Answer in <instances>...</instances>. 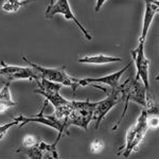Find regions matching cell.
<instances>
[{
	"instance_id": "cell-1",
	"label": "cell",
	"mask_w": 159,
	"mask_h": 159,
	"mask_svg": "<svg viewBox=\"0 0 159 159\" xmlns=\"http://www.w3.org/2000/svg\"><path fill=\"white\" fill-rule=\"evenodd\" d=\"M35 82L37 84V89L34 90L35 93L42 94L48 102H50L54 106L55 116L58 119L65 120L72 109L73 101L67 100L63 96H61L60 90L63 85L43 78L36 80Z\"/></svg>"
},
{
	"instance_id": "cell-2",
	"label": "cell",
	"mask_w": 159,
	"mask_h": 159,
	"mask_svg": "<svg viewBox=\"0 0 159 159\" xmlns=\"http://www.w3.org/2000/svg\"><path fill=\"white\" fill-rule=\"evenodd\" d=\"M118 87H119V90L122 94V101L124 102V108H123L122 116L119 121L117 122V124L114 126V129H117L118 125H120V123L124 119L127 111V105H129V101L136 102V103L140 104L141 106L144 107L145 102H147V96L148 93H151V92L147 91L141 80L137 78V76L127 79L124 83Z\"/></svg>"
},
{
	"instance_id": "cell-3",
	"label": "cell",
	"mask_w": 159,
	"mask_h": 159,
	"mask_svg": "<svg viewBox=\"0 0 159 159\" xmlns=\"http://www.w3.org/2000/svg\"><path fill=\"white\" fill-rule=\"evenodd\" d=\"M148 111L145 109H143L141 111L140 116L138 117L136 123L129 129V132L126 133V139H125L124 145L120 148V150L124 148V152H123V156L124 157H129L135 150H137L138 145L143 140L148 129H150L148 122Z\"/></svg>"
},
{
	"instance_id": "cell-4",
	"label": "cell",
	"mask_w": 159,
	"mask_h": 159,
	"mask_svg": "<svg viewBox=\"0 0 159 159\" xmlns=\"http://www.w3.org/2000/svg\"><path fill=\"white\" fill-rule=\"evenodd\" d=\"M96 102L86 101H73V107L70 114L66 118L67 124L70 126H78L87 130L88 125L93 119V110Z\"/></svg>"
},
{
	"instance_id": "cell-5",
	"label": "cell",
	"mask_w": 159,
	"mask_h": 159,
	"mask_svg": "<svg viewBox=\"0 0 159 159\" xmlns=\"http://www.w3.org/2000/svg\"><path fill=\"white\" fill-rule=\"evenodd\" d=\"M48 104V101L46 100L45 103L43 105V108L39 111V114L35 115V116H24V115H20L18 117H15L14 119H16L17 121L19 122L18 127L21 129L24 127L25 124L30 122H36L39 123V124L43 125H47L49 127H52V129H56L58 132V134H68V129L69 125L67 124V121L63 119H58L57 117L53 115H45L43 114V110H45L46 106Z\"/></svg>"
},
{
	"instance_id": "cell-6",
	"label": "cell",
	"mask_w": 159,
	"mask_h": 159,
	"mask_svg": "<svg viewBox=\"0 0 159 159\" xmlns=\"http://www.w3.org/2000/svg\"><path fill=\"white\" fill-rule=\"evenodd\" d=\"M24 60L30 67L34 68L35 70H37L40 73V78L49 80L51 82H55V83L61 84L63 86H68L72 88L73 92L79 88L78 84V79L72 78L66 72L65 67H60V68H48V67H43V66L35 64L33 61L28 60L25 56H22Z\"/></svg>"
},
{
	"instance_id": "cell-7",
	"label": "cell",
	"mask_w": 159,
	"mask_h": 159,
	"mask_svg": "<svg viewBox=\"0 0 159 159\" xmlns=\"http://www.w3.org/2000/svg\"><path fill=\"white\" fill-rule=\"evenodd\" d=\"M56 14L64 15L67 20L73 21L74 24L78 25L79 29L82 31V33H83L84 36H85L87 39L88 40L92 39L91 35L89 34V32L87 31V29L81 24V21H80V20L75 17V15L73 14L68 0H57L56 2H53V3H51L47 7V10H46V12H45L46 18L52 19L53 17H54V15H56Z\"/></svg>"
},
{
	"instance_id": "cell-8",
	"label": "cell",
	"mask_w": 159,
	"mask_h": 159,
	"mask_svg": "<svg viewBox=\"0 0 159 159\" xmlns=\"http://www.w3.org/2000/svg\"><path fill=\"white\" fill-rule=\"evenodd\" d=\"M144 43L138 42L137 47L132 50V57L136 66V75L144 85L147 91L150 92V60L145 56Z\"/></svg>"
},
{
	"instance_id": "cell-9",
	"label": "cell",
	"mask_w": 159,
	"mask_h": 159,
	"mask_svg": "<svg viewBox=\"0 0 159 159\" xmlns=\"http://www.w3.org/2000/svg\"><path fill=\"white\" fill-rule=\"evenodd\" d=\"M118 86L116 88H111V91L107 94L105 99L96 102V106H94L93 110V119H92V121H94V129H99L102 120L106 117V115L119 103V101H122V94Z\"/></svg>"
},
{
	"instance_id": "cell-10",
	"label": "cell",
	"mask_w": 159,
	"mask_h": 159,
	"mask_svg": "<svg viewBox=\"0 0 159 159\" xmlns=\"http://www.w3.org/2000/svg\"><path fill=\"white\" fill-rule=\"evenodd\" d=\"M0 76L7 79V82L18 81V80H29L36 81L40 79V73L32 67H21L14 66L1 61L0 63Z\"/></svg>"
},
{
	"instance_id": "cell-11",
	"label": "cell",
	"mask_w": 159,
	"mask_h": 159,
	"mask_svg": "<svg viewBox=\"0 0 159 159\" xmlns=\"http://www.w3.org/2000/svg\"><path fill=\"white\" fill-rule=\"evenodd\" d=\"M61 136H63L61 134H58L57 138L53 143H47L43 140H37V142L33 147L25 148V154L29 158H58L60 154H58L56 148H57V144L60 142Z\"/></svg>"
},
{
	"instance_id": "cell-12",
	"label": "cell",
	"mask_w": 159,
	"mask_h": 159,
	"mask_svg": "<svg viewBox=\"0 0 159 159\" xmlns=\"http://www.w3.org/2000/svg\"><path fill=\"white\" fill-rule=\"evenodd\" d=\"M132 66V63L127 64L124 68L121 70L116 71V72L108 74V75L101 76V78H85V79H78L79 86H88L92 85V84H105L107 86H110L111 88H116L119 85V80L120 78L125 73V71Z\"/></svg>"
},
{
	"instance_id": "cell-13",
	"label": "cell",
	"mask_w": 159,
	"mask_h": 159,
	"mask_svg": "<svg viewBox=\"0 0 159 159\" xmlns=\"http://www.w3.org/2000/svg\"><path fill=\"white\" fill-rule=\"evenodd\" d=\"M144 2H145V10H144V16H143L142 31H141V35L139 39H138V42H142V43H145V40H147L148 33L150 31L154 16L158 13V9H159L158 0H147Z\"/></svg>"
},
{
	"instance_id": "cell-14",
	"label": "cell",
	"mask_w": 159,
	"mask_h": 159,
	"mask_svg": "<svg viewBox=\"0 0 159 159\" xmlns=\"http://www.w3.org/2000/svg\"><path fill=\"white\" fill-rule=\"evenodd\" d=\"M79 63L81 64H91V65H104V64L117 63V61H122L121 57H116V56H108L105 54H97V55H86L83 57L79 58Z\"/></svg>"
},
{
	"instance_id": "cell-15",
	"label": "cell",
	"mask_w": 159,
	"mask_h": 159,
	"mask_svg": "<svg viewBox=\"0 0 159 159\" xmlns=\"http://www.w3.org/2000/svg\"><path fill=\"white\" fill-rule=\"evenodd\" d=\"M10 84L11 82H7L3 87L0 89V112H6L7 109L17 105V102L12 99Z\"/></svg>"
},
{
	"instance_id": "cell-16",
	"label": "cell",
	"mask_w": 159,
	"mask_h": 159,
	"mask_svg": "<svg viewBox=\"0 0 159 159\" xmlns=\"http://www.w3.org/2000/svg\"><path fill=\"white\" fill-rule=\"evenodd\" d=\"M29 2H31L30 0H6L2 4V10L7 13H14Z\"/></svg>"
},
{
	"instance_id": "cell-17",
	"label": "cell",
	"mask_w": 159,
	"mask_h": 159,
	"mask_svg": "<svg viewBox=\"0 0 159 159\" xmlns=\"http://www.w3.org/2000/svg\"><path fill=\"white\" fill-rule=\"evenodd\" d=\"M13 119H14V118H13ZM18 124H19V122L17 121L16 119H14L12 122L7 123V124H4V125H1V126H0V140H1L2 138L4 137V135L7 134V130L11 129V127H13V126H17Z\"/></svg>"
},
{
	"instance_id": "cell-18",
	"label": "cell",
	"mask_w": 159,
	"mask_h": 159,
	"mask_svg": "<svg viewBox=\"0 0 159 159\" xmlns=\"http://www.w3.org/2000/svg\"><path fill=\"white\" fill-rule=\"evenodd\" d=\"M37 142V139L35 137H33V136H27V137L25 138L24 140H22V147L24 148H31V147H33V145L35 144V143Z\"/></svg>"
},
{
	"instance_id": "cell-19",
	"label": "cell",
	"mask_w": 159,
	"mask_h": 159,
	"mask_svg": "<svg viewBox=\"0 0 159 159\" xmlns=\"http://www.w3.org/2000/svg\"><path fill=\"white\" fill-rule=\"evenodd\" d=\"M103 150V142L100 140H96L91 143V152L92 153H99Z\"/></svg>"
},
{
	"instance_id": "cell-20",
	"label": "cell",
	"mask_w": 159,
	"mask_h": 159,
	"mask_svg": "<svg viewBox=\"0 0 159 159\" xmlns=\"http://www.w3.org/2000/svg\"><path fill=\"white\" fill-rule=\"evenodd\" d=\"M107 0H97V4H96V12H99L102 9V7L104 6V3Z\"/></svg>"
},
{
	"instance_id": "cell-21",
	"label": "cell",
	"mask_w": 159,
	"mask_h": 159,
	"mask_svg": "<svg viewBox=\"0 0 159 159\" xmlns=\"http://www.w3.org/2000/svg\"><path fill=\"white\" fill-rule=\"evenodd\" d=\"M49 1H50V3H49V4H51V3H53V2H54L53 0H49Z\"/></svg>"
},
{
	"instance_id": "cell-22",
	"label": "cell",
	"mask_w": 159,
	"mask_h": 159,
	"mask_svg": "<svg viewBox=\"0 0 159 159\" xmlns=\"http://www.w3.org/2000/svg\"><path fill=\"white\" fill-rule=\"evenodd\" d=\"M30 1H33V0H30ZM34 1H35V0H34Z\"/></svg>"
},
{
	"instance_id": "cell-23",
	"label": "cell",
	"mask_w": 159,
	"mask_h": 159,
	"mask_svg": "<svg viewBox=\"0 0 159 159\" xmlns=\"http://www.w3.org/2000/svg\"><path fill=\"white\" fill-rule=\"evenodd\" d=\"M144 1H147V0H144Z\"/></svg>"
}]
</instances>
